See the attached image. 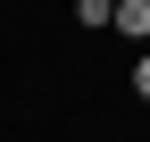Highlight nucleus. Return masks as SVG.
<instances>
[{"label":"nucleus","instance_id":"obj_1","mask_svg":"<svg viewBox=\"0 0 150 142\" xmlns=\"http://www.w3.org/2000/svg\"><path fill=\"white\" fill-rule=\"evenodd\" d=\"M108 25H117V33H150V0H117Z\"/></svg>","mask_w":150,"mask_h":142},{"label":"nucleus","instance_id":"obj_2","mask_svg":"<svg viewBox=\"0 0 150 142\" xmlns=\"http://www.w3.org/2000/svg\"><path fill=\"white\" fill-rule=\"evenodd\" d=\"M108 9H117V0H75V17H83V25H108Z\"/></svg>","mask_w":150,"mask_h":142},{"label":"nucleus","instance_id":"obj_3","mask_svg":"<svg viewBox=\"0 0 150 142\" xmlns=\"http://www.w3.org/2000/svg\"><path fill=\"white\" fill-rule=\"evenodd\" d=\"M134 92L150 100V50H142V59H134Z\"/></svg>","mask_w":150,"mask_h":142}]
</instances>
